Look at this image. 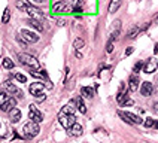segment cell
<instances>
[{
    "label": "cell",
    "instance_id": "1",
    "mask_svg": "<svg viewBox=\"0 0 158 143\" xmlns=\"http://www.w3.org/2000/svg\"><path fill=\"white\" fill-rule=\"evenodd\" d=\"M24 136H26L27 139H33L36 137L39 131H40V128H39V122H35V121H30V122H27L24 125Z\"/></svg>",
    "mask_w": 158,
    "mask_h": 143
},
{
    "label": "cell",
    "instance_id": "2",
    "mask_svg": "<svg viewBox=\"0 0 158 143\" xmlns=\"http://www.w3.org/2000/svg\"><path fill=\"white\" fill-rule=\"evenodd\" d=\"M18 58H19V61L23 63L24 66L30 67L31 70H36V69L39 67V61L36 60L33 55H28V54H19V55H18Z\"/></svg>",
    "mask_w": 158,
    "mask_h": 143
},
{
    "label": "cell",
    "instance_id": "3",
    "mask_svg": "<svg viewBox=\"0 0 158 143\" xmlns=\"http://www.w3.org/2000/svg\"><path fill=\"white\" fill-rule=\"evenodd\" d=\"M58 119H60V124L66 128V130H69L72 125L76 122V118H75V113H58Z\"/></svg>",
    "mask_w": 158,
    "mask_h": 143
},
{
    "label": "cell",
    "instance_id": "4",
    "mask_svg": "<svg viewBox=\"0 0 158 143\" xmlns=\"http://www.w3.org/2000/svg\"><path fill=\"white\" fill-rule=\"evenodd\" d=\"M116 101L121 104V106H131L133 104V100L128 98L127 92H125V85H121V89H119V94L116 96Z\"/></svg>",
    "mask_w": 158,
    "mask_h": 143
},
{
    "label": "cell",
    "instance_id": "5",
    "mask_svg": "<svg viewBox=\"0 0 158 143\" xmlns=\"http://www.w3.org/2000/svg\"><path fill=\"white\" fill-rule=\"evenodd\" d=\"M118 115L123 118L125 122H128V124H142V118L137 115H134V113H130V112H118Z\"/></svg>",
    "mask_w": 158,
    "mask_h": 143
},
{
    "label": "cell",
    "instance_id": "6",
    "mask_svg": "<svg viewBox=\"0 0 158 143\" xmlns=\"http://www.w3.org/2000/svg\"><path fill=\"white\" fill-rule=\"evenodd\" d=\"M28 118H30V121H35V122H42L44 121V115L37 110V107L35 104L28 106Z\"/></svg>",
    "mask_w": 158,
    "mask_h": 143
},
{
    "label": "cell",
    "instance_id": "7",
    "mask_svg": "<svg viewBox=\"0 0 158 143\" xmlns=\"http://www.w3.org/2000/svg\"><path fill=\"white\" fill-rule=\"evenodd\" d=\"M21 37L24 39V42H28V43H35L39 40V36L30 30H21Z\"/></svg>",
    "mask_w": 158,
    "mask_h": 143
},
{
    "label": "cell",
    "instance_id": "8",
    "mask_svg": "<svg viewBox=\"0 0 158 143\" xmlns=\"http://www.w3.org/2000/svg\"><path fill=\"white\" fill-rule=\"evenodd\" d=\"M158 69V61L155 58H149L148 61L143 64V72L145 73H154Z\"/></svg>",
    "mask_w": 158,
    "mask_h": 143
},
{
    "label": "cell",
    "instance_id": "9",
    "mask_svg": "<svg viewBox=\"0 0 158 143\" xmlns=\"http://www.w3.org/2000/svg\"><path fill=\"white\" fill-rule=\"evenodd\" d=\"M3 88L6 92H9L10 96H17V97H23V91H19V89L15 87V85H12L10 82H5L3 84Z\"/></svg>",
    "mask_w": 158,
    "mask_h": 143
},
{
    "label": "cell",
    "instance_id": "10",
    "mask_svg": "<svg viewBox=\"0 0 158 143\" xmlns=\"http://www.w3.org/2000/svg\"><path fill=\"white\" fill-rule=\"evenodd\" d=\"M52 12H73V8L64 2H58L52 6Z\"/></svg>",
    "mask_w": 158,
    "mask_h": 143
},
{
    "label": "cell",
    "instance_id": "11",
    "mask_svg": "<svg viewBox=\"0 0 158 143\" xmlns=\"http://www.w3.org/2000/svg\"><path fill=\"white\" fill-rule=\"evenodd\" d=\"M28 91L31 92V96L37 97V96L40 94V92H44V84H42V82H33V84L30 85Z\"/></svg>",
    "mask_w": 158,
    "mask_h": 143
},
{
    "label": "cell",
    "instance_id": "12",
    "mask_svg": "<svg viewBox=\"0 0 158 143\" xmlns=\"http://www.w3.org/2000/svg\"><path fill=\"white\" fill-rule=\"evenodd\" d=\"M152 91H154V87H152V84H151V82H143V84H142V88H140L142 96L149 97L151 94H152Z\"/></svg>",
    "mask_w": 158,
    "mask_h": 143
},
{
    "label": "cell",
    "instance_id": "13",
    "mask_svg": "<svg viewBox=\"0 0 158 143\" xmlns=\"http://www.w3.org/2000/svg\"><path fill=\"white\" fill-rule=\"evenodd\" d=\"M15 106H17V100H15L14 97H9L8 101H6V103H3V104L0 106V109H2L3 112H9V110H12Z\"/></svg>",
    "mask_w": 158,
    "mask_h": 143
},
{
    "label": "cell",
    "instance_id": "14",
    "mask_svg": "<svg viewBox=\"0 0 158 143\" xmlns=\"http://www.w3.org/2000/svg\"><path fill=\"white\" fill-rule=\"evenodd\" d=\"M9 119L12 121V122H18L19 119H21V110L17 109V107H14L12 110H9Z\"/></svg>",
    "mask_w": 158,
    "mask_h": 143
},
{
    "label": "cell",
    "instance_id": "15",
    "mask_svg": "<svg viewBox=\"0 0 158 143\" xmlns=\"http://www.w3.org/2000/svg\"><path fill=\"white\" fill-rule=\"evenodd\" d=\"M128 88H130V91H137V88H139V78H137V75H131L130 76Z\"/></svg>",
    "mask_w": 158,
    "mask_h": 143
},
{
    "label": "cell",
    "instance_id": "16",
    "mask_svg": "<svg viewBox=\"0 0 158 143\" xmlns=\"http://www.w3.org/2000/svg\"><path fill=\"white\" fill-rule=\"evenodd\" d=\"M81 94H82V97H85V98H93L94 97V89L91 88V87H82Z\"/></svg>",
    "mask_w": 158,
    "mask_h": 143
},
{
    "label": "cell",
    "instance_id": "17",
    "mask_svg": "<svg viewBox=\"0 0 158 143\" xmlns=\"http://www.w3.org/2000/svg\"><path fill=\"white\" fill-rule=\"evenodd\" d=\"M121 3H123V0H110V5H109V12H110V14H115V12L119 9Z\"/></svg>",
    "mask_w": 158,
    "mask_h": 143
},
{
    "label": "cell",
    "instance_id": "18",
    "mask_svg": "<svg viewBox=\"0 0 158 143\" xmlns=\"http://www.w3.org/2000/svg\"><path fill=\"white\" fill-rule=\"evenodd\" d=\"M69 130H70V134H72V136H81V134H82V127H81L78 122H75V124L72 125Z\"/></svg>",
    "mask_w": 158,
    "mask_h": 143
},
{
    "label": "cell",
    "instance_id": "19",
    "mask_svg": "<svg viewBox=\"0 0 158 143\" xmlns=\"http://www.w3.org/2000/svg\"><path fill=\"white\" fill-rule=\"evenodd\" d=\"M75 110H76L75 103H73V101H70V103H67V104L61 109V113H75Z\"/></svg>",
    "mask_w": 158,
    "mask_h": 143
},
{
    "label": "cell",
    "instance_id": "20",
    "mask_svg": "<svg viewBox=\"0 0 158 143\" xmlns=\"http://www.w3.org/2000/svg\"><path fill=\"white\" fill-rule=\"evenodd\" d=\"M28 24H30V26H33L36 30H39V31H42V30H44V26H42V24H40V21H39V19H36V18L28 19Z\"/></svg>",
    "mask_w": 158,
    "mask_h": 143
},
{
    "label": "cell",
    "instance_id": "21",
    "mask_svg": "<svg viewBox=\"0 0 158 143\" xmlns=\"http://www.w3.org/2000/svg\"><path fill=\"white\" fill-rule=\"evenodd\" d=\"M76 106H78V110L81 112V113H87V107H85L84 101H82V97L76 98Z\"/></svg>",
    "mask_w": 158,
    "mask_h": 143
},
{
    "label": "cell",
    "instance_id": "22",
    "mask_svg": "<svg viewBox=\"0 0 158 143\" xmlns=\"http://www.w3.org/2000/svg\"><path fill=\"white\" fill-rule=\"evenodd\" d=\"M9 97H10V94H9V92H6V91L0 92V106H2L3 103H6V101H8Z\"/></svg>",
    "mask_w": 158,
    "mask_h": 143
},
{
    "label": "cell",
    "instance_id": "23",
    "mask_svg": "<svg viewBox=\"0 0 158 143\" xmlns=\"http://www.w3.org/2000/svg\"><path fill=\"white\" fill-rule=\"evenodd\" d=\"M139 33H140V28H139V27H134V28H131V30L128 31V37H130V39H134Z\"/></svg>",
    "mask_w": 158,
    "mask_h": 143
},
{
    "label": "cell",
    "instance_id": "24",
    "mask_svg": "<svg viewBox=\"0 0 158 143\" xmlns=\"http://www.w3.org/2000/svg\"><path fill=\"white\" fill-rule=\"evenodd\" d=\"M9 18H10V10H9V9H5L3 17H2V22H3V24H6V22L9 21Z\"/></svg>",
    "mask_w": 158,
    "mask_h": 143
},
{
    "label": "cell",
    "instance_id": "25",
    "mask_svg": "<svg viewBox=\"0 0 158 143\" xmlns=\"http://www.w3.org/2000/svg\"><path fill=\"white\" fill-rule=\"evenodd\" d=\"M3 67H5V69H14L12 60H10V58H5V60H3Z\"/></svg>",
    "mask_w": 158,
    "mask_h": 143
},
{
    "label": "cell",
    "instance_id": "26",
    "mask_svg": "<svg viewBox=\"0 0 158 143\" xmlns=\"http://www.w3.org/2000/svg\"><path fill=\"white\" fill-rule=\"evenodd\" d=\"M85 45V42H84V39H76L75 42H73V46L76 48V49H81L82 46Z\"/></svg>",
    "mask_w": 158,
    "mask_h": 143
},
{
    "label": "cell",
    "instance_id": "27",
    "mask_svg": "<svg viewBox=\"0 0 158 143\" xmlns=\"http://www.w3.org/2000/svg\"><path fill=\"white\" fill-rule=\"evenodd\" d=\"M31 75H33V76H36V78H46V73H45L44 70H40V72L33 70V72H31Z\"/></svg>",
    "mask_w": 158,
    "mask_h": 143
},
{
    "label": "cell",
    "instance_id": "28",
    "mask_svg": "<svg viewBox=\"0 0 158 143\" xmlns=\"http://www.w3.org/2000/svg\"><path fill=\"white\" fill-rule=\"evenodd\" d=\"M145 127H146V128H151V127H155V121H154V119H151V118H148V119L145 121Z\"/></svg>",
    "mask_w": 158,
    "mask_h": 143
},
{
    "label": "cell",
    "instance_id": "29",
    "mask_svg": "<svg viewBox=\"0 0 158 143\" xmlns=\"http://www.w3.org/2000/svg\"><path fill=\"white\" fill-rule=\"evenodd\" d=\"M106 51H107V52H112V51H114V40H112V39L106 45Z\"/></svg>",
    "mask_w": 158,
    "mask_h": 143
},
{
    "label": "cell",
    "instance_id": "30",
    "mask_svg": "<svg viewBox=\"0 0 158 143\" xmlns=\"http://www.w3.org/2000/svg\"><path fill=\"white\" fill-rule=\"evenodd\" d=\"M15 78H17L18 82H23V84H24V82H27V78L24 76V75H21V73H17V75H15Z\"/></svg>",
    "mask_w": 158,
    "mask_h": 143
},
{
    "label": "cell",
    "instance_id": "31",
    "mask_svg": "<svg viewBox=\"0 0 158 143\" xmlns=\"http://www.w3.org/2000/svg\"><path fill=\"white\" fill-rule=\"evenodd\" d=\"M142 67H143V63L139 61V63H136V66H134V73H137V72L140 70Z\"/></svg>",
    "mask_w": 158,
    "mask_h": 143
},
{
    "label": "cell",
    "instance_id": "32",
    "mask_svg": "<svg viewBox=\"0 0 158 143\" xmlns=\"http://www.w3.org/2000/svg\"><path fill=\"white\" fill-rule=\"evenodd\" d=\"M133 51H134L133 48H128V49L125 51V55H130V54H133Z\"/></svg>",
    "mask_w": 158,
    "mask_h": 143
},
{
    "label": "cell",
    "instance_id": "33",
    "mask_svg": "<svg viewBox=\"0 0 158 143\" xmlns=\"http://www.w3.org/2000/svg\"><path fill=\"white\" fill-rule=\"evenodd\" d=\"M36 3H45V2H46V0H35Z\"/></svg>",
    "mask_w": 158,
    "mask_h": 143
},
{
    "label": "cell",
    "instance_id": "34",
    "mask_svg": "<svg viewBox=\"0 0 158 143\" xmlns=\"http://www.w3.org/2000/svg\"><path fill=\"white\" fill-rule=\"evenodd\" d=\"M154 22H158V15L155 17V19H154Z\"/></svg>",
    "mask_w": 158,
    "mask_h": 143
},
{
    "label": "cell",
    "instance_id": "35",
    "mask_svg": "<svg viewBox=\"0 0 158 143\" xmlns=\"http://www.w3.org/2000/svg\"><path fill=\"white\" fill-rule=\"evenodd\" d=\"M155 52L158 54V45H157V46H155Z\"/></svg>",
    "mask_w": 158,
    "mask_h": 143
},
{
    "label": "cell",
    "instance_id": "36",
    "mask_svg": "<svg viewBox=\"0 0 158 143\" xmlns=\"http://www.w3.org/2000/svg\"><path fill=\"white\" fill-rule=\"evenodd\" d=\"M155 128H158V122H155Z\"/></svg>",
    "mask_w": 158,
    "mask_h": 143
}]
</instances>
